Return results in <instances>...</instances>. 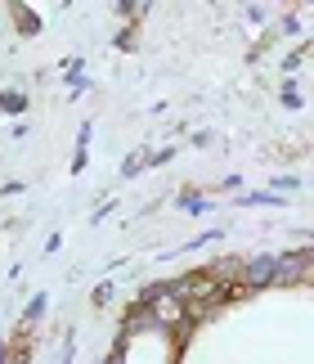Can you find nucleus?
<instances>
[{"instance_id":"f03ea898","label":"nucleus","mask_w":314,"mask_h":364,"mask_svg":"<svg viewBox=\"0 0 314 364\" xmlns=\"http://www.w3.org/2000/svg\"><path fill=\"white\" fill-rule=\"evenodd\" d=\"M242 203H265V207H278L283 198H274V193H247V198H242Z\"/></svg>"},{"instance_id":"f257e3e1","label":"nucleus","mask_w":314,"mask_h":364,"mask_svg":"<svg viewBox=\"0 0 314 364\" xmlns=\"http://www.w3.org/2000/svg\"><path fill=\"white\" fill-rule=\"evenodd\" d=\"M278 279V257H247V284H242V292L247 288H269Z\"/></svg>"}]
</instances>
